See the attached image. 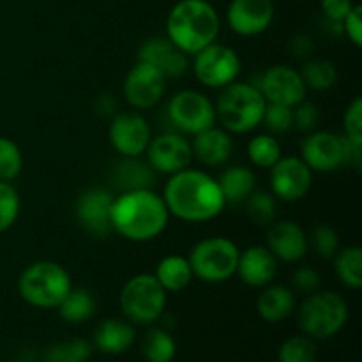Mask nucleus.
<instances>
[{
	"label": "nucleus",
	"mask_w": 362,
	"mask_h": 362,
	"mask_svg": "<svg viewBox=\"0 0 362 362\" xmlns=\"http://www.w3.org/2000/svg\"><path fill=\"white\" fill-rule=\"evenodd\" d=\"M218 184L221 187L225 204L239 205L244 204L246 198L257 189V177L247 166L235 165L223 170L218 177Z\"/></svg>",
	"instance_id": "393cba45"
},
{
	"label": "nucleus",
	"mask_w": 362,
	"mask_h": 362,
	"mask_svg": "<svg viewBox=\"0 0 362 362\" xmlns=\"http://www.w3.org/2000/svg\"><path fill=\"white\" fill-rule=\"evenodd\" d=\"M317 345L315 339L308 336H292L285 339L278 350L279 362H315L317 361Z\"/></svg>",
	"instance_id": "f704fd0d"
},
{
	"label": "nucleus",
	"mask_w": 362,
	"mask_h": 362,
	"mask_svg": "<svg viewBox=\"0 0 362 362\" xmlns=\"http://www.w3.org/2000/svg\"><path fill=\"white\" fill-rule=\"evenodd\" d=\"M334 271L345 286L359 290L362 286V250L359 246H349L338 250L332 257Z\"/></svg>",
	"instance_id": "c756f323"
},
{
	"label": "nucleus",
	"mask_w": 362,
	"mask_h": 362,
	"mask_svg": "<svg viewBox=\"0 0 362 362\" xmlns=\"http://www.w3.org/2000/svg\"><path fill=\"white\" fill-rule=\"evenodd\" d=\"M166 117L180 134H194L216 126V108L202 92L186 88L172 95L166 105Z\"/></svg>",
	"instance_id": "1a4fd4ad"
},
{
	"label": "nucleus",
	"mask_w": 362,
	"mask_h": 362,
	"mask_svg": "<svg viewBox=\"0 0 362 362\" xmlns=\"http://www.w3.org/2000/svg\"><path fill=\"white\" fill-rule=\"evenodd\" d=\"M349 304L339 293L331 290H317L306 296L300 304L297 322L304 336L311 339H331L349 322Z\"/></svg>",
	"instance_id": "423d86ee"
},
{
	"label": "nucleus",
	"mask_w": 362,
	"mask_h": 362,
	"mask_svg": "<svg viewBox=\"0 0 362 362\" xmlns=\"http://www.w3.org/2000/svg\"><path fill=\"white\" fill-rule=\"evenodd\" d=\"M281 156V145L272 134H257L247 144V158L258 168L271 170Z\"/></svg>",
	"instance_id": "2f4dec72"
},
{
	"label": "nucleus",
	"mask_w": 362,
	"mask_h": 362,
	"mask_svg": "<svg viewBox=\"0 0 362 362\" xmlns=\"http://www.w3.org/2000/svg\"><path fill=\"white\" fill-rule=\"evenodd\" d=\"M235 274L244 285L264 288L274 283L278 276V260L265 246H250L239 253Z\"/></svg>",
	"instance_id": "412c9836"
},
{
	"label": "nucleus",
	"mask_w": 362,
	"mask_h": 362,
	"mask_svg": "<svg viewBox=\"0 0 362 362\" xmlns=\"http://www.w3.org/2000/svg\"><path fill=\"white\" fill-rule=\"evenodd\" d=\"M267 101L255 83L233 81L221 88L216 101V122L228 133L246 134L255 131L264 119Z\"/></svg>",
	"instance_id": "20e7f679"
},
{
	"label": "nucleus",
	"mask_w": 362,
	"mask_h": 362,
	"mask_svg": "<svg viewBox=\"0 0 362 362\" xmlns=\"http://www.w3.org/2000/svg\"><path fill=\"white\" fill-rule=\"evenodd\" d=\"M112 230L131 243H148L165 232L170 212L161 194L152 189L124 191L113 198Z\"/></svg>",
	"instance_id": "f03ea898"
},
{
	"label": "nucleus",
	"mask_w": 362,
	"mask_h": 362,
	"mask_svg": "<svg viewBox=\"0 0 362 362\" xmlns=\"http://www.w3.org/2000/svg\"><path fill=\"white\" fill-rule=\"evenodd\" d=\"M343 136L349 138L354 144L362 145V99L356 98L349 106L343 115Z\"/></svg>",
	"instance_id": "a19ab883"
},
{
	"label": "nucleus",
	"mask_w": 362,
	"mask_h": 362,
	"mask_svg": "<svg viewBox=\"0 0 362 362\" xmlns=\"http://www.w3.org/2000/svg\"><path fill=\"white\" fill-rule=\"evenodd\" d=\"M191 148H193V158H197L202 165L218 168L226 165L232 158L233 140L228 131L212 126L194 134Z\"/></svg>",
	"instance_id": "4be33fe9"
},
{
	"label": "nucleus",
	"mask_w": 362,
	"mask_h": 362,
	"mask_svg": "<svg viewBox=\"0 0 362 362\" xmlns=\"http://www.w3.org/2000/svg\"><path fill=\"white\" fill-rule=\"evenodd\" d=\"M299 74L306 88H313V90H329L338 81L336 66L325 59L304 60L303 67L299 69Z\"/></svg>",
	"instance_id": "7c9ffc66"
},
{
	"label": "nucleus",
	"mask_w": 362,
	"mask_h": 362,
	"mask_svg": "<svg viewBox=\"0 0 362 362\" xmlns=\"http://www.w3.org/2000/svg\"><path fill=\"white\" fill-rule=\"evenodd\" d=\"M113 198L105 187H90L78 197L74 205V216L81 228L92 237L103 239L112 233V204Z\"/></svg>",
	"instance_id": "f3484780"
},
{
	"label": "nucleus",
	"mask_w": 362,
	"mask_h": 362,
	"mask_svg": "<svg viewBox=\"0 0 362 362\" xmlns=\"http://www.w3.org/2000/svg\"><path fill=\"white\" fill-rule=\"evenodd\" d=\"M272 0H232L226 9V23L243 37H255L267 30L274 21Z\"/></svg>",
	"instance_id": "a211bd4d"
},
{
	"label": "nucleus",
	"mask_w": 362,
	"mask_h": 362,
	"mask_svg": "<svg viewBox=\"0 0 362 362\" xmlns=\"http://www.w3.org/2000/svg\"><path fill=\"white\" fill-rule=\"evenodd\" d=\"M246 214L257 226H269L276 221L278 207H276V198L271 191L255 189L246 198Z\"/></svg>",
	"instance_id": "473e14b6"
},
{
	"label": "nucleus",
	"mask_w": 362,
	"mask_h": 362,
	"mask_svg": "<svg viewBox=\"0 0 362 362\" xmlns=\"http://www.w3.org/2000/svg\"><path fill=\"white\" fill-rule=\"evenodd\" d=\"M300 159L311 172L329 173L345 165L343 136L331 131H313L308 133L300 144Z\"/></svg>",
	"instance_id": "2eb2a0df"
},
{
	"label": "nucleus",
	"mask_w": 362,
	"mask_h": 362,
	"mask_svg": "<svg viewBox=\"0 0 362 362\" xmlns=\"http://www.w3.org/2000/svg\"><path fill=\"white\" fill-rule=\"evenodd\" d=\"M166 293L154 274H136L120 290V311L133 325H152L165 313Z\"/></svg>",
	"instance_id": "6e6552de"
},
{
	"label": "nucleus",
	"mask_w": 362,
	"mask_h": 362,
	"mask_svg": "<svg viewBox=\"0 0 362 362\" xmlns=\"http://www.w3.org/2000/svg\"><path fill=\"white\" fill-rule=\"evenodd\" d=\"M308 244L313 247V251L320 258L332 260V257H334L339 250L338 232H336L334 228H331L329 225H318L315 226L313 232H311Z\"/></svg>",
	"instance_id": "4c0bfd02"
},
{
	"label": "nucleus",
	"mask_w": 362,
	"mask_h": 362,
	"mask_svg": "<svg viewBox=\"0 0 362 362\" xmlns=\"http://www.w3.org/2000/svg\"><path fill=\"white\" fill-rule=\"evenodd\" d=\"M166 78L156 67L136 60L124 80L122 92L134 110H151L163 99Z\"/></svg>",
	"instance_id": "ddd939ff"
},
{
	"label": "nucleus",
	"mask_w": 362,
	"mask_h": 362,
	"mask_svg": "<svg viewBox=\"0 0 362 362\" xmlns=\"http://www.w3.org/2000/svg\"><path fill=\"white\" fill-rule=\"evenodd\" d=\"M59 315L69 324H83L95 313V299L88 290L71 288L66 299L59 304Z\"/></svg>",
	"instance_id": "cd10ccee"
},
{
	"label": "nucleus",
	"mask_w": 362,
	"mask_h": 362,
	"mask_svg": "<svg viewBox=\"0 0 362 362\" xmlns=\"http://www.w3.org/2000/svg\"><path fill=\"white\" fill-rule=\"evenodd\" d=\"M292 283L297 292L304 293V296H310V293H315L317 290H320L322 278L315 269L300 267L293 272Z\"/></svg>",
	"instance_id": "79ce46f5"
},
{
	"label": "nucleus",
	"mask_w": 362,
	"mask_h": 362,
	"mask_svg": "<svg viewBox=\"0 0 362 362\" xmlns=\"http://www.w3.org/2000/svg\"><path fill=\"white\" fill-rule=\"evenodd\" d=\"M113 180L120 193L124 191L151 189L156 184V172L148 166L147 161L140 158H124L113 172Z\"/></svg>",
	"instance_id": "a878e982"
},
{
	"label": "nucleus",
	"mask_w": 362,
	"mask_h": 362,
	"mask_svg": "<svg viewBox=\"0 0 362 362\" xmlns=\"http://www.w3.org/2000/svg\"><path fill=\"white\" fill-rule=\"evenodd\" d=\"M145 158L156 173L173 175L180 170L189 168L193 161V148L186 134L172 131L152 138L145 151Z\"/></svg>",
	"instance_id": "f8f14e48"
},
{
	"label": "nucleus",
	"mask_w": 362,
	"mask_h": 362,
	"mask_svg": "<svg viewBox=\"0 0 362 362\" xmlns=\"http://www.w3.org/2000/svg\"><path fill=\"white\" fill-rule=\"evenodd\" d=\"M313 172L297 156L279 158L271 168V193L283 202L303 200L311 189Z\"/></svg>",
	"instance_id": "4468645a"
},
{
	"label": "nucleus",
	"mask_w": 362,
	"mask_h": 362,
	"mask_svg": "<svg viewBox=\"0 0 362 362\" xmlns=\"http://www.w3.org/2000/svg\"><path fill=\"white\" fill-rule=\"evenodd\" d=\"M136 341V329L126 318H108L99 322L94 331V346L108 356L127 352Z\"/></svg>",
	"instance_id": "5701e85b"
},
{
	"label": "nucleus",
	"mask_w": 362,
	"mask_h": 362,
	"mask_svg": "<svg viewBox=\"0 0 362 362\" xmlns=\"http://www.w3.org/2000/svg\"><path fill=\"white\" fill-rule=\"evenodd\" d=\"M255 85L267 103H276V105H285L293 108L306 99L308 88L300 78L299 71L292 69L290 66H283V64L264 71L258 83Z\"/></svg>",
	"instance_id": "dca6fc26"
},
{
	"label": "nucleus",
	"mask_w": 362,
	"mask_h": 362,
	"mask_svg": "<svg viewBox=\"0 0 362 362\" xmlns=\"http://www.w3.org/2000/svg\"><path fill=\"white\" fill-rule=\"evenodd\" d=\"M95 112L101 117H113L117 110V101L112 94H101L94 103Z\"/></svg>",
	"instance_id": "49530a36"
},
{
	"label": "nucleus",
	"mask_w": 362,
	"mask_h": 362,
	"mask_svg": "<svg viewBox=\"0 0 362 362\" xmlns=\"http://www.w3.org/2000/svg\"><path fill=\"white\" fill-rule=\"evenodd\" d=\"M177 354L175 339L166 329L151 327L141 339V356L147 362H172Z\"/></svg>",
	"instance_id": "c85d7f7f"
},
{
	"label": "nucleus",
	"mask_w": 362,
	"mask_h": 362,
	"mask_svg": "<svg viewBox=\"0 0 362 362\" xmlns=\"http://www.w3.org/2000/svg\"><path fill=\"white\" fill-rule=\"evenodd\" d=\"M290 52L299 59H308L315 52L313 39L306 34H296L290 39Z\"/></svg>",
	"instance_id": "a18cd8bd"
},
{
	"label": "nucleus",
	"mask_w": 362,
	"mask_h": 362,
	"mask_svg": "<svg viewBox=\"0 0 362 362\" xmlns=\"http://www.w3.org/2000/svg\"><path fill=\"white\" fill-rule=\"evenodd\" d=\"M163 200L170 216L186 223L211 221L226 207L218 179L194 168L170 175Z\"/></svg>",
	"instance_id": "f257e3e1"
},
{
	"label": "nucleus",
	"mask_w": 362,
	"mask_h": 362,
	"mask_svg": "<svg viewBox=\"0 0 362 362\" xmlns=\"http://www.w3.org/2000/svg\"><path fill=\"white\" fill-rule=\"evenodd\" d=\"M262 124H265L271 133L283 134L293 129V108L285 105H276V103H267L264 112Z\"/></svg>",
	"instance_id": "58836bf2"
},
{
	"label": "nucleus",
	"mask_w": 362,
	"mask_h": 362,
	"mask_svg": "<svg viewBox=\"0 0 362 362\" xmlns=\"http://www.w3.org/2000/svg\"><path fill=\"white\" fill-rule=\"evenodd\" d=\"M354 6L356 4L352 0H322V16H324L325 21L341 25V21L345 20V16L352 11Z\"/></svg>",
	"instance_id": "c03bdc74"
},
{
	"label": "nucleus",
	"mask_w": 362,
	"mask_h": 362,
	"mask_svg": "<svg viewBox=\"0 0 362 362\" xmlns=\"http://www.w3.org/2000/svg\"><path fill=\"white\" fill-rule=\"evenodd\" d=\"M343 34L349 37L350 42L361 48L362 46V7L359 4L352 7L349 14L345 16V20L341 21Z\"/></svg>",
	"instance_id": "37998d69"
},
{
	"label": "nucleus",
	"mask_w": 362,
	"mask_h": 362,
	"mask_svg": "<svg viewBox=\"0 0 362 362\" xmlns=\"http://www.w3.org/2000/svg\"><path fill=\"white\" fill-rule=\"evenodd\" d=\"M138 60L156 67L166 80L184 76L191 66L189 55L177 48L166 35L147 39L138 49Z\"/></svg>",
	"instance_id": "6ab92c4d"
},
{
	"label": "nucleus",
	"mask_w": 362,
	"mask_h": 362,
	"mask_svg": "<svg viewBox=\"0 0 362 362\" xmlns=\"http://www.w3.org/2000/svg\"><path fill=\"white\" fill-rule=\"evenodd\" d=\"M318 122H320V112L317 105L311 101H300L299 105L293 106V127L300 133H313L317 131Z\"/></svg>",
	"instance_id": "ea45409f"
},
{
	"label": "nucleus",
	"mask_w": 362,
	"mask_h": 362,
	"mask_svg": "<svg viewBox=\"0 0 362 362\" xmlns=\"http://www.w3.org/2000/svg\"><path fill=\"white\" fill-rule=\"evenodd\" d=\"M108 138L122 158H141L152 140L151 124L138 112L115 113L110 122Z\"/></svg>",
	"instance_id": "9b49d317"
},
{
	"label": "nucleus",
	"mask_w": 362,
	"mask_h": 362,
	"mask_svg": "<svg viewBox=\"0 0 362 362\" xmlns=\"http://www.w3.org/2000/svg\"><path fill=\"white\" fill-rule=\"evenodd\" d=\"M296 310V296L288 286L271 285L264 286L257 299V311L260 318L269 324L286 320Z\"/></svg>",
	"instance_id": "b1692460"
},
{
	"label": "nucleus",
	"mask_w": 362,
	"mask_h": 362,
	"mask_svg": "<svg viewBox=\"0 0 362 362\" xmlns=\"http://www.w3.org/2000/svg\"><path fill=\"white\" fill-rule=\"evenodd\" d=\"M239 253V246L232 239L216 235L194 244L187 262L193 271V278L214 285L228 281L232 276H235Z\"/></svg>",
	"instance_id": "0eeeda50"
},
{
	"label": "nucleus",
	"mask_w": 362,
	"mask_h": 362,
	"mask_svg": "<svg viewBox=\"0 0 362 362\" xmlns=\"http://www.w3.org/2000/svg\"><path fill=\"white\" fill-rule=\"evenodd\" d=\"M9 362H28V361H9Z\"/></svg>",
	"instance_id": "de8ad7c7"
},
{
	"label": "nucleus",
	"mask_w": 362,
	"mask_h": 362,
	"mask_svg": "<svg viewBox=\"0 0 362 362\" xmlns=\"http://www.w3.org/2000/svg\"><path fill=\"white\" fill-rule=\"evenodd\" d=\"M73 288L71 276L60 264L39 260L28 265L18 279V293L30 306L57 310Z\"/></svg>",
	"instance_id": "39448f33"
},
{
	"label": "nucleus",
	"mask_w": 362,
	"mask_h": 362,
	"mask_svg": "<svg viewBox=\"0 0 362 362\" xmlns=\"http://www.w3.org/2000/svg\"><path fill=\"white\" fill-rule=\"evenodd\" d=\"M193 73L204 87L225 88L240 74V59L233 48L212 42L193 55Z\"/></svg>",
	"instance_id": "9d476101"
},
{
	"label": "nucleus",
	"mask_w": 362,
	"mask_h": 362,
	"mask_svg": "<svg viewBox=\"0 0 362 362\" xmlns=\"http://www.w3.org/2000/svg\"><path fill=\"white\" fill-rule=\"evenodd\" d=\"M265 247L274 255L278 262L296 264L306 257L310 244H308L306 232L299 223L283 219V221H274L267 226Z\"/></svg>",
	"instance_id": "aec40b11"
},
{
	"label": "nucleus",
	"mask_w": 362,
	"mask_h": 362,
	"mask_svg": "<svg viewBox=\"0 0 362 362\" xmlns=\"http://www.w3.org/2000/svg\"><path fill=\"white\" fill-rule=\"evenodd\" d=\"M92 354V345L85 339H69L46 350L41 362H87Z\"/></svg>",
	"instance_id": "72a5a7b5"
},
{
	"label": "nucleus",
	"mask_w": 362,
	"mask_h": 362,
	"mask_svg": "<svg viewBox=\"0 0 362 362\" xmlns=\"http://www.w3.org/2000/svg\"><path fill=\"white\" fill-rule=\"evenodd\" d=\"M154 278L166 292H180L193 281V271L187 258L179 255H168L158 264Z\"/></svg>",
	"instance_id": "bb28decb"
},
{
	"label": "nucleus",
	"mask_w": 362,
	"mask_h": 362,
	"mask_svg": "<svg viewBox=\"0 0 362 362\" xmlns=\"http://www.w3.org/2000/svg\"><path fill=\"white\" fill-rule=\"evenodd\" d=\"M219 28L218 11L207 0H179L166 16V37L189 57L216 42Z\"/></svg>",
	"instance_id": "7ed1b4c3"
},
{
	"label": "nucleus",
	"mask_w": 362,
	"mask_h": 362,
	"mask_svg": "<svg viewBox=\"0 0 362 362\" xmlns=\"http://www.w3.org/2000/svg\"><path fill=\"white\" fill-rule=\"evenodd\" d=\"M20 194L11 182L0 180V233L9 230L20 216Z\"/></svg>",
	"instance_id": "e433bc0d"
},
{
	"label": "nucleus",
	"mask_w": 362,
	"mask_h": 362,
	"mask_svg": "<svg viewBox=\"0 0 362 362\" xmlns=\"http://www.w3.org/2000/svg\"><path fill=\"white\" fill-rule=\"evenodd\" d=\"M23 170V154L11 138L0 136V180L13 182Z\"/></svg>",
	"instance_id": "c9c22d12"
}]
</instances>
